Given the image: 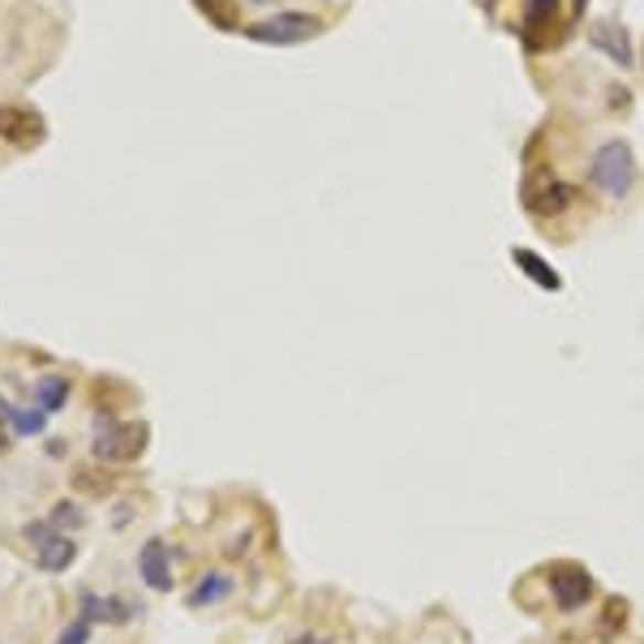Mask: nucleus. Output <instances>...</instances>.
<instances>
[{"mask_svg": "<svg viewBox=\"0 0 644 644\" xmlns=\"http://www.w3.org/2000/svg\"><path fill=\"white\" fill-rule=\"evenodd\" d=\"M589 181L602 190L605 198H627L636 190V155L627 142H605L589 163Z\"/></svg>", "mask_w": 644, "mask_h": 644, "instance_id": "1", "label": "nucleus"}, {"mask_svg": "<svg viewBox=\"0 0 644 644\" xmlns=\"http://www.w3.org/2000/svg\"><path fill=\"white\" fill-rule=\"evenodd\" d=\"M147 443H151L147 421H104L90 434V455L104 460V464H129L147 451Z\"/></svg>", "mask_w": 644, "mask_h": 644, "instance_id": "2", "label": "nucleus"}, {"mask_svg": "<svg viewBox=\"0 0 644 644\" xmlns=\"http://www.w3.org/2000/svg\"><path fill=\"white\" fill-rule=\"evenodd\" d=\"M245 35H249L254 43H267V47H297V43L322 35V22L319 18H310V13L288 9V13H276V18L249 22V26H245Z\"/></svg>", "mask_w": 644, "mask_h": 644, "instance_id": "3", "label": "nucleus"}, {"mask_svg": "<svg viewBox=\"0 0 644 644\" xmlns=\"http://www.w3.org/2000/svg\"><path fill=\"white\" fill-rule=\"evenodd\" d=\"M47 138V125L35 108H18V104H4L0 108V142L26 151V147H40Z\"/></svg>", "mask_w": 644, "mask_h": 644, "instance_id": "4", "label": "nucleus"}, {"mask_svg": "<svg viewBox=\"0 0 644 644\" xmlns=\"http://www.w3.org/2000/svg\"><path fill=\"white\" fill-rule=\"evenodd\" d=\"M546 584H550V598H555L559 610H576V605H584L589 598H593V576L576 564L550 567Z\"/></svg>", "mask_w": 644, "mask_h": 644, "instance_id": "5", "label": "nucleus"}, {"mask_svg": "<svg viewBox=\"0 0 644 644\" xmlns=\"http://www.w3.org/2000/svg\"><path fill=\"white\" fill-rule=\"evenodd\" d=\"M138 576L151 593H172V550L163 546V537H151L138 550Z\"/></svg>", "mask_w": 644, "mask_h": 644, "instance_id": "6", "label": "nucleus"}, {"mask_svg": "<svg viewBox=\"0 0 644 644\" xmlns=\"http://www.w3.org/2000/svg\"><path fill=\"white\" fill-rule=\"evenodd\" d=\"M40 546V555H35V564L43 567V571H65V567H74V559H78V541L74 537H65L61 528H52L43 541H35Z\"/></svg>", "mask_w": 644, "mask_h": 644, "instance_id": "7", "label": "nucleus"}, {"mask_svg": "<svg viewBox=\"0 0 644 644\" xmlns=\"http://www.w3.org/2000/svg\"><path fill=\"white\" fill-rule=\"evenodd\" d=\"M512 258H516V267H520L524 276H528L533 283H541L546 292H559V288H564V280H559V271H555L550 262H541V258H537L533 249H512Z\"/></svg>", "mask_w": 644, "mask_h": 644, "instance_id": "8", "label": "nucleus"}, {"mask_svg": "<svg viewBox=\"0 0 644 644\" xmlns=\"http://www.w3.org/2000/svg\"><path fill=\"white\" fill-rule=\"evenodd\" d=\"M224 598H233V576L206 571L198 584H194V593H190V605L198 610V605H215V602H224Z\"/></svg>", "mask_w": 644, "mask_h": 644, "instance_id": "9", "label": "nucleus"}, {"mask_svg": "<svg viewBox=\"0 0 644 644\" xmlns=\"http://www.w3.org/2000/svg\"><path fill=\"white\" fill-rule=\"evenodd\" d=\"M69 378L65 374H43L40 383H35V404H40L43 412H56V408H65L69 404Z\"/></svg>", "mask_w": 644, "mask_h": 644, "instance_id": "10", "label": "nucleus"}, {"mask_svg": "<svg viewBox=\"0 0 644 644\" xmlns=\"http://www.w3.org/2000/svg\"><path fill=\"white\" fill-rule=\"evenodd\" d=\"M0 417H9L13 421V430L22 434V439H40L43 430H47V412L43 408H18V404H4L0 400Z\"/></svg>", "mask_w": 644, "mask_h": 644, "instance_id": "11", "label": "nucleus"}, {"mask_svg": "<svg viewBox=\"0 0 644 644\" xmlns=\"http://www.w3.org/2000/svg\"><path fill=\"white\" fill-rule=\"evenodd\" d=\"M567 202H571V185H564V181H546L541 198H533V206H537L541 215H559Z\"/></svg>", "mask_w": 644, "mask_h": 644, "instance_id": "12", "label": "nucleus"}, {"mask_svg": "<svg viewBox=\"0 0 644 644\" xmlns=\"http://www.w3.org/2000/svg\"><path fill=\"white\" fill-rule=\"evenodd\" d=\"M90 627H95V619H86V614H78L61 636H56V644H86L90 641Z\"/></svg>", "mask_w": 644, "mask_h": 644, "instance_id": "13", "label": "nucleus"}, {"mask_svg": "<svg viewBox=\"0 0 644 644\" xmlns=\"http://www.w3.org/2000/svg\"><path fill=\"white\" fill-rule=\"evenodd\" d=\"M52 524H56V528H61V524H74V528H82V507L78 503H69V498H65V503H56V507H52Z\"/></svg>", "mask_w": 644, "mask_h": 644, "instance_id": "14", "label": "nucleus"}, {"mask_svg": "<svg viewBox=\"0 0 644 644\" xmlns=\"http://www.w3.org/2000/svg\"><path fill=\"white\" fill-rule=\"evenodd\" d=\"M9 447V426H4V417H0V451Z\"/></svg>", "mask_w": 644, "mask_h": 644, "instance_id": "15", "label": "nucleus"}]
</instances>
